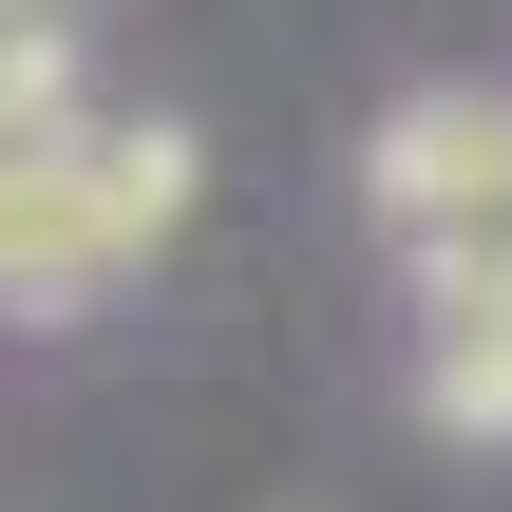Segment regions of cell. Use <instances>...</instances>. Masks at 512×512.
<instances>
[{"instance_id": "cell-1", "label": "cell", "mask_w": 512, "mask_h": 512, "mask_svg": "<svg viewBox=\"0 0 512 512\" xmlns=\"http://www.w3.org/2000/svg\"><path fill=\"white\" fill-rule=\"evenodd\" d=\"M171 228H190V133L171 114H76V133L0 152V304H95Z\"/></svg>"}, {"instance_id": "cell-2", "label": "cell", "mask_w": 512, "mask_h": 512, "mask_svg": "<svg viewBox=\"0 0 512 512\" xmlns=\"http://www.w3.org/2000/svg\"><path fill=\"white\" fill-rule=\"evenodd\" d=\"M380 228L437 304H512V95H399L380 114Z\"/></svg>"}, {"instance_id": "cell-3", "label": "cell", "mask_w": 512, "mask_h": 512, "mask_svg": "<svg viewBox=\"0 0 512 512\" xmlns=\"http://www.w3.org/2000/svg\"><path fill=\"white\" fill-rule=\"evenodd\" d=\"M0 19H19V0H0Z\"/></svg>"}]
</instances>
